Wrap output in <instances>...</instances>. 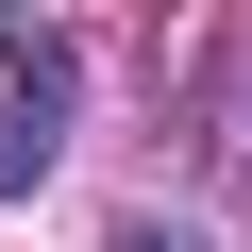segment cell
<instances>
[{
    "label": "cell",
    "mask_w": 252,
    "mask_h": 252,
    "mask_svg": "<svg viewBox=\"0 0 252 252\" xmlns=\"http://www.w3.org/2000/svg\"><path fill=\"white\" fill-rule=\"evenodd\" d=\"M51 118H67V34H34V51H0V185H17V168L51 152Z\"/></svg>",
    "instance_id": "1"
}]
</instances>
